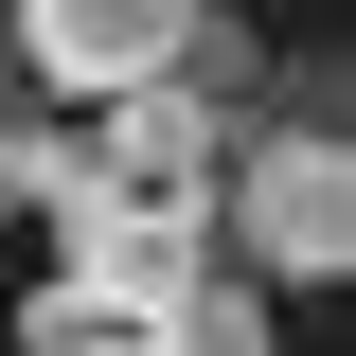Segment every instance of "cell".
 <instances>
[{"instance_id":"obj_1","label":"cell","mask_w":356,"mask_h":356,"mask_svg":"<svg viewBox=\"0 0 356 356\" xmlns=\"http://www.w3.org/2000/svg\"><path fill=\"white\" fill-rule=\"evenodd\" d=\"M54 321L36 339H107V321H161L196 267H214V214L196 196H143V178H89V161H54Z\"/></svg>"},{"instance_id":"obj_2","label":"cell","mask_w":356,"mask_h":356,"mask_svg":"<svg viewBox=\"0 0 356 356\" xmlns=\"http://www.w3.org/2000/svg\"><path fill=\"white\" fill-rule=\"evenodd\" d=\"M214 250L250 267V285H339V267H356V161H339L321 125L250 143V161H232V214H214Z\"/></svg>"},{"instance_id":"obj_3","label":"cell","mask_w":356,"mask_h":356,"mask_svg":"<svg viewBox=\"0 0 356 356\" xmlns=\"http://www.w3.org/2000/svg\"><path fill=\"white\" fill-rule=\"evenodd\" d=\"M0 18H18V72H36V89H72V107H107V89L178 72V36H196L214 0H0Z\"/></svg>"},{"instance_id":"obj_4","label":"cell","mask_w":356,"mask_h":356,"mask_svg":"<svg viewBox=\"0 0 356 356\" xmlns=\"http://www.w3.org/2000/svg\"><path fill=\"white\" fill-rule=\"evenodd\" d=\"M125 356H267V285L214 250V267H196V285H178L161 321H125Z\"/></svg>"},{"instance_id":"obj_5","label":"cell","mask_w":356,"mask_h":356,"mask_svg":"<svg viewBox=\"0 0 356 356\" xmlns=\"http://www.w3.org/2000/svg\"><path fill=\"white\" fill-rule=\"evenodd\" d=\"M54 143H36V72H18V18H0V196H36Z\"/></svg>"}]
</instances>
